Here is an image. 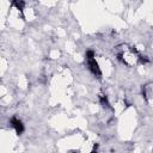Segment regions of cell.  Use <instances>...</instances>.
Listing matches in <instances>:
<instances>
[{
	"label": "cell",
	"mask_w": 153,
	"mask_h": 153,
	"mask_svg": "<svg viewBox=\"0 0 153 153\" xmlns=\"http://www.w3.org/2000/svg\"><path fill=\"white\" fill-rule=\"evenodd\" d=\"M117 59L122 61L124 65L131 67V66H135L137 62H140L141 55L135 48L128 47L127 44H122L117 47Z\"/></svg>",
	"instance_id": "obj_1"
},
{
	"label": "cell",
	"mask_w": 153,
	"mask_h": 153,
	"mask_svg": "<svg viewBox=\"0 0 153 153\" xmlns=\"http://www.w3.org/2000/svg\"><path fill=\"white\" fill-rule=\"evenodd\" d=\"M86 62H87V67L90 69V72L97 76V78H100L102 76V72L99 69V66L94 59V53L93 50H87L86 51Z\"/></svg>",
	"instance_id": "obj_2"
},
{
	"label": "cell",
	"mask_w": 153,
	"mask_h": 153,
	"mask_svg": "<svg viewBox=\"0 0 153 153\" xmlns=\"http://www.w3.org/2000/svg\"><path fill=\"white\" fill-rule=\"evenodd\" d=\"M10 123H11L12 128L16 130L17 134H22V133H23V130H24V126H23V123H22V121H20L19 118H17V117H12Z\"/></svg>",
	"instance_id": "obj_3"
},
{
	"label": "cell",
	"mask_w": 153,
	"mask_h": 153,
	"mask_svg": "<svg viewBox=\"0 0 153 153\" xmlns=\"http://www.w3.org/2000/svg\"><path fill=\"white\" fill-rule=\"evenodd\" d=\"M12 5H13L17 10L23 11V10H24V6H25V2H24V0H12Z\"/></svg>",
	"instance_id": "obj_4"
},
{
	"label": "cell",
	"mask_w": 153,
	"mask_h": 153,
	"mask_svg": "<svg viewBox=\"0 0 153 153\" xmlns=\"http://www.w3.org/2000/svg\"><path fill=\"white\" fill-rule=\"evenodd\" d=\"M99 102H100V104H102L104 108H110V104H109V102H108V98H106L104 94H100V96H99Z\"/></svg>",
	"instance_id": "obj_5"
}]
</instances>
